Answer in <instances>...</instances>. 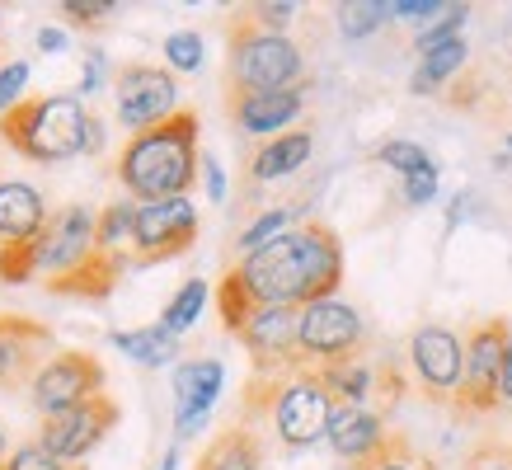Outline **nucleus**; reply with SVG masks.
I'll list each match as a JSON object with an SVG mask.
<instances>
[{"label": "nucleus", "instance_id": "obj_37", "mask_svg": "<svg viewBox=\"0 0 512 470\" xmlns=\"http://www.w3.org/2000/svg\"><path fill=\"white\" fill-rule=\"evenodd\" d=\"M24 85H29V66H24V62H5V66H0V118L19 104Z\"/></svg>", "mask_w": 512, "mask_h": 470}, {"label": "nucleus", "instance_id": "obj_34", "mask_svg": "<svg viewBox=\"0 0 512 470\" xmlns=\"http://www.w3.org/2000/svg\"><path fill=\"white\" fill-rule=\"evenodd\" d=\"M249 24H259L268 33H287V24L296 19V5L292 0H264V5H245Z\"/></svg>", "mask_w": 512, "mask_h": 470}, {"label": "nucleus", "instance_id": "obj_24", "mask_svg": "<svg viewBox=\"0 0 512 470\" xmlns=\"http://www.w3.org/2000/svg\"><path fill=\"white\" fill-rule=\"evenodd\" d=\"M320 381L329 386V395L339 405H367V400H376L381 372L367 358H348V362H334V367H320Z\"/></svg>", "mask_w": 512, "mask_h": 470}, {"label": "nucleus", "instance_id": "obj_3", "mask_svg": "<svg viewBox=\"0 0 512 470\" xmlns=\"http://www.w3.org/2000/svg\"><path fill=\"white\" fill-rule=\"evenodd\" d=\"M0 141L24 160H71L104 151V123L76 94H29L0 118Z\"/></svg>", "mask_w": 512, "mask_h": 470}, {"label": "nucleus", "instance_id": "obj_8", "mask_svg": "<svg viewBox=\"0 0 512 470\" xmlns=\"http://www.w3.org/2000/svg\"><path fill=\"white\" fill-rule=\"evenodd\" d=\"M409 367L428 405L456 409L461 376H466V339L447 325H419L409 334Z\"/></svg>", "mask_w": 512, "mask_h": 470}, {"label": "nucleus", "instance_id": "obj_7", "mask_svg": "<svg viewBox=\"0 0 512 470\" xmlns=\"http://www.w3.org/2000/svg\"><path fill=\"white\" fill-rule=\"evenodd\" d=\"M512 344V325L503 315H489L466 334V376H461V395H456V409L461 419H475V414H494L503 405L498 395V381H503V353Z\"/></svg>", "mask_w": 512, "mask_h": 470}, {"label": "nucleus", "instance_id": "obj_22", "mask_svg": "<svg viewBox=\"0 0 512 470\" xmlns=\"http://www.w3.org/2000/svg\"><path fill=\"white\" fill-rule=\"evenodd\" d=\"M127 264H132V254H104V250H94L80 268H71V273H62V278H47L43 287H47V292H57V297L104 301L113 287H118V273H123Z\"/></svg>", "mask_w": 512, "mask_h": 470}, {"label": "nucleus", "instance_id": "obj_23", "mask_svg": "<svg viewBox=\"0 0 512 470\" xmlns=\"http://www.w3.org/2000/svg\"><path fill=\"white\" fill-rule=\"evenodd\" d=\"M113 348L141 362V367H165V362L179 358V334H170L160 320L141 329H113Z\"/></svg>", "mask_w": 512, "mask_h": 470}, {"label": "nucleus", "instance_id": "obj_44", "mask_svg": "<svg viewBox=\"0 0 512 470\" xmlns=\"http://www.w3.org/2000/svg\"><path fill=\"white\" fill-rule=\"evenodd\" d=\"M174 466H179V452L170 447V452H165V461H160V470H174Z\"/></svg>", "mask_w": 512, "mask_h": 470}, {"label": "nucleus", "instance_id": "obj_13", "mask_svg": "<svg viewBox=\"0 0 512 470\" xmlns=\"http://www.w3.org/2000/svg\"><path fill=\"white\" fill-rule=\"evenodd\" d=\"M123 419V405L113 400L109 391L94 395V400H85V405L66 409V414H52V419H43V447L62 466H76V461H85V456L99 447V442L113 433V423Z\"/></svg>", "mask_w": 512, "mask_h": 470}, {"label": "nucleus", "instance_id": "obj_25", "mask_svg": "<svg viewBox=\"0 0 512 470\" xmlns=\"http://www.w3.org/2000/svg\"><path fill=\"white\" fill-rule=\"evenodd\" d=\"M466 62H470V43H466V38H451V43L433 47V52H423L419 66H414L409 90H414V94H437Z\"/></svg>", "mask_w": 512, "mask_h": 470}, {"label": "nucleus", "instance_id": "obj_11", "mask_svg": "<svg viewBox=\"0 0 512 470\" xmlns=\"http://www.w3.org/2000/svg\"><path fill=\"white\" fill-rule=\"evenodd\" d=\"M198 240V207L188 198L170 203H137V231H132V268H151L179 259Z\"/></svg>", "mask_w": 512, "mask_h": 470}, {"label": "nucleus", "instance_id": "obj_14", "mask_svg": "<svg viewBox=\"0 0 512 470\" xmlns=\"http://www.w3.org/2000/svg\"><path fill=\"white\" fill-rule=\"evenodd\" d=\"M296 325H301V311H296V306H264V311L249 315V325L240 329V344H245L249 362H254V376L301 372Z\"/></svg>", "mask_w": 512, "mask_h": 470}, {"label": "nucleus", "instance_id": "obj_38", "mask_svg": "<svg viewBox=\"0 0 512 470\" xmlns=\"http://www.w3.org/2000/svg\"><path fill=\"white\" fill-rule=\"evenodd\" d=\"M390 15L395 19H419L423 29H428L433 19L447 15V5H442V0H395V5H390Z\"/></svg>", "mask_w": 512, "mask_h": 470}, {"label": "nucleus", "instance_id": "obj_1", "mask_svg": "<svg viewBox=\"0 0 512 470\" xmlns=\"http://www.w3.org/2000/svg\"><path fill=\"white\" fill-rule=\"evenodd\" d=\"M245 297L254 301V311L264 306H311V301H329L343 282V245L325 221H301L287 235H278L273 245L245 254L231 268Z\"/></svg>", "mask_w": 512, "mask_h": 470}, {"label": "nucleus", "instance_id": "obj_18", "mask_svg": "<svg viewBox=\"0 0 512 470\" xmlns=\"http://www.w3.org/2000/svg\"><path fill=\"white\" fill-rule=\"evenodd\" d=\"M226 367L217 358H188L174 372V438H193L221 395Z\"/></svg>", "mask_w": 512, "mask_h": 470}, {"label": "nucleus", "instance_id": "obj_10", "mask_svg": "<svg viewBox=\"0 0 512 470\" xmlns=\"http://www.w3.org/2000/svg\"><path fill=\"white\" fill-rule=\"evenodd\" d=\"M113 109H118L123 127L146 132V127H156L179 113V80H174L170 66L123 62L113 71Z\"/></svg>", "mask_w": 512, "mask_h": 470}, {"label": "nucleus", "instance_id": "obj_39", "mask_svg": "<svg viewBox=\"0 0 512 470\" xmlns=\"http://www.w3.org/2000/svg\"><path fill=\"white\" fill-rule=\"evenodd\" d=\"M433 198H437V165L404 179V203L409 207H423V203H433Z\"/></svg>", "mask_w": 512, "mask_h": 470}, {"label": "nucleus", "instance_id": "obj_15", "mask_svg": "<svg viewBox=\"0 0 512 470\" xmlns=\"http://www.w3.org/2000/svg\"><path fill=\"white\" fill-rule=\"evenodd\" d=\"M47 353H52V329L33 315L5 311L0 315V391H24L38 381Z\"/></svg>", "mask_w": 512, "mask_h": 470}, {"label": "nucleus", "instance_id": "obj_19", "mask_svg": "<svg viewBox=\"0 0 512 470\" xmlns=\"http://www.w3.org/2000/svg\"><path fill=\"white\" fill-rule=\"evenodd\" d=\"M315 151V132L311 127H292L273 141H259L245 156V179L249 184H273V179H287L296 174Z\"/></svg>", "mask_w": 512, "mask_h": 470}, {"label": "nucleus", "instance_id": "obj_21", "mask_svg": "<svg viewBox=\"0 0 512 470\" xmlns=\"http://www.w3.org/2000/svg\"><path fill=\"white\" fill-rule=\"evenodd\" d=\"M47 217H52V212H47L38 188L24 184V179H0V245L43 235Z\"/></svg>", "mask_w": 512, "mask_h": 470}, {"label": "nucleus", "instance_id": "obj_45", "mask_svg": "<svg viewBox=\"0 0 512 470\" xmlns=\"http://www.w3.org/2000/svg\"><path fill=\"white\" fill-rule=\"evenodd\" d=\"M5 461H10V456H5V428H0V466H5Z\"/></svg>", "mask_w": 512, "mask_h": 470}, {"label": "nucleus", "instance_id": "obj_29", "mask_svg": "<svg viewBox=\"0 0 512 470\" xmlns=\"http://www.w3.org/2000/svg\"><path fill=\"white\" fill-rule=\"evenodd\" d=\"M390 15V5H381V0H357V5H339V29L348 43H362V38H372Z\"/></svg>", "mask_w": 512, "mask_h": 470}, {"label": "nucleus", "instance_id": "obj_42", "mask_svg": "<svg viewBox=\"0 0 512 470\" xmlns=\"http://www.w3.org/2000/svg\"><path fill=\"white\" fill-rule=\"evenodd\" d=\"M498 395H503V405H512V344L503 353V381H498Z\"/></svg>", "mask_w": 512, "mask_h": 470}, {"label": "nucleus", "instance_id": "obj_46", "mask_svg": "<svg viewBox=\"0 0 512 470\" xmlns=\"http://www.w3.org/2000/svg\"><path fill=\"white\" fill-rule=\"evenodd\" d=\"M503 141H508V151H512V132H508V137H503Z\"/></svg>", "mask_w": 512, "mask_h": 470}, {"label": "nucleus", "instance_id": "obj_30", "mask_svg": "<svg viewBox=\"0 0 512 470\" xmlns=\"http://www.w3.org/2000/svg\"><path fill=\"white\" fill-rule=\"evenodd\" d=\"M38 273V235L0 245V282H29Z\"/></svg>", "mask_w": 512, "mask_h": 470}, {"label": "nucleus", "instance_id": "obj_36", "mask_svg": "<svg viewBox=\"0 0 512 470\" xmlns=\"http://www.w3.org/2000/svg\"><path fill=\"white\" fill-rule=\"evenodd\" d=\"M0 470H66V466L52 452H47L43 442H24L19 452H10V461H5Z\"/></svg>", "mask_w": 512, "mask_h": 470}, {"label": "nucleus", "instance_id": "obj_28", "mask_svg": "<svg viewBox=\"0 0 512 470\" xmlns=\"http://www.w3.org/2000/svg\"><path fill=\"white\" fill-rule=\"evenodd\" d=\"M202 306H207V282L202 278H188L179 292L170 297V306H165V315H160V325L170 329V334H188V329L198 325Z\"/></svg>", "mask_w": 512, "mask_h": 470}, {"label": "nucleus", "instance_id": "obj_5", "mask_svg": "<svg viewBox=\"0 0 512 470\" xmlns=\"http://www.w3.org/2000/svg\"><path fill=\"white\" fill-rule=\"evenodd\" d=\"M226 90L235 94H287L306 90V57L287 33L249 24L245 10L226 19Z\"/></svg>", "mask_w": 512, "mask_h": 470}, {"label": "nucleus", "instance_id": "obj_2", "mask_svg": "<svg viewBox=\"0 0 512 470\" xmlns=\"http://www.w3.org/2000/svg\"><path fill=\"white\" fill-rule=\"evenodd\" d=\"M202 118L198 109H179L165 123L132 132L118 156V184L132 193V203H170L188 198V188L202 174Z\"/></svg>", "mask_w": 512, "mask_h": 470}, {"label": "nucleus", "instance_id": "obj_9", "mask_svg": "<svg viewBox=\"0 0 512 470\" xmlns=\"http://www.w3.org/2000/svg\"><path fill=\"white\" fill-rule=\"evenodd\" d=\"M329 447L348 470H381L386 461L409 452V442L372 405H339L329 419Z\"/></svg>", "mask_w": 512, "mask_h": 470}, {"label": "nucleus", "instance_id": "obj_41", "mask_svg": "<svg viewBox=\"0 0 512 470\" xmlns=\"http://www.w3.org/2000/svg\"><path fill=\"white\" fill-rule=\"evenodd\" d=\"M381 470H433V461H419L414 452H404V456H395V461H386Z\"/></svg>", "mask_w": 512, "mask_h": 470}, {"label": "nucleus", "instance_id": "obj_6", "mask_svg": "<svg viewBox=\"0 0 512 470\" xmlns=\"http://www.w3.org/2000/svg\"><path fill=\"white\" fill-rule=\"evenodd\" d=\"M296 348H301V367H311V372L334 367V362H348V358H362V348H367L362 315L339 297L311 301V306H301Z\"/></svg>", "mask_w": 512, "mask_h": 470}, {"label": "nucleus", "instance_id": "obj_27", "mask_svg": "<svg viewBox=\"0 0 512 470\" xmlns=\"http://www.w3.org/2000/svg\"><path fill=\"white\" fill-rule=\"evenodd\" d=\"M296 212H301V203H292V207H268V212H259V217L249 221L245 231L235 235V250H240V259H245V254H254V250H264V245H273L278 235L292 231Z\"/></svg>", "mask_w": 512, "mask_h": 470}, {"label": "nucleus", "instance_id": "obj_43", "mask_svg": "<svg viewBox=\"0 0 512 470\" xmlns=\"http://www.w3.org/2000/svg\"><path fill=\"white\" fill-rule=\"evenodd\" d=\"M38 47L57 52V47H62V33H57V29H43V33H38Z\"/></svg>", "mask_w": 512, "mask_h": 470}, {"label": "nucleus", "instance_id": "obj_32", "mask_svg": "<svg viewBox=\"0 0 512 470\" xmlns=\"http://www.w3.org/2000/svg\"><path fill=\"white\" fill-rule=\"evenodd\" d=\"M466 19H470L466 5H447V15L433 19V24H428V29H419V38H414V47H419V57H423V52H433V47H442V43H451V38H461V29H466Z\"/></svg>", "mask_w": 512, "mask_h": 470}, {"label": "nucleus", "instance_id": "obj_47", "mask_svg": "<svg viewBox=\"0 0 512 470\" xmlns=\"http://www.w3.org/2000/svg\"><path fill=\"white\" fill-rule=\"evenodd\" d=\"M0 66H5V47H0Z\"/></svg>", "mask_w": 512, "mask_h": 470}, {"label": "nucleus", "instance_id": "obj_20", "mask_svg": "<svg viewBox=\"0 0 512 470\" xmlns=\"http://www.w3.org/2000/svg\"><path fill=\"white\" fill-rule=\"evenodd\" d=\"M264 438L249 419L226 423L217 438L202 447V456L193 461V470H264Z\"/></svg>", "mask_w": 512, "mask_h": 470}, {"label": "nucleus", "instance_id": "obj_16", "mask_svg": "<svg viewBox=\"0 0 512 470\" xmlns=\"http://www.w3.org/2000/svg\"><path fill=\"white\" fill-rule=\"evenodd\" d=\"M94 221L99 217L80 203L57 207V212L47 217L43 235H38V268H43V282L80 268L94 250H99V245H94Z\"/></svg>", "mask_w": 512, "mask_h": 470}, {"label": "nucleus", "instance_id": "obj_12", "mask_svg": "<svg viewBox=\"0 0 512 470\" xmlns=\"http://www.w3.org/2000/svg\"><path fill=\"white\" fill-rule=\"evenodd\" d=\"M104 381L109 376H104V362L94 353L66 348V353H52V362L38 372V381L29 386V400L43 409V419H52V414H66V409L104 395Z\"/></svg>", "mask_w": 512, "mask_h": 470}, {"label": "nucleus", "instance_id": "obj_4", "mask_svg": "<svg viewBox=\"0 0 512 470\" xmlns=\"http://www.w3.org/2000/svg\"><path fill=\"white\" fill-rule=\"evenodd\" d=\"M339 400L329 395L320 372L301 367L292 376H254L245 386V419H268L287 452H306L320 438H329Z\"/></svg>", "mask_w": 512, "mask_h": 470}, {"label": "nucleus", "instance_id": "obj_33", "mask_svg": "<svg viewBox=\"0 0 512 470\" xmlns=\"http://www.w3.org/2000/svg\"><path fill=\"white\" fill-rule=\"evenodd\" d=\"M165 62L174 66V71H198L202 66V33L193 29H179L165 38Z\"/></svg>", "mask_w": 512, "mask_h": 470}, {"label": "nucleus", "instance_id": "obj_35", "mask_svg": "<svg viewBox=\"0 0 512 470\" xmlns=\"http://www.w3.org/2000/svg\"><path fill=\"white\" fill-rule=\"evenodd\" d=\"M113 15V0H62V19L80 24V29H94Z\"/></svg>", "mask_w": 512, "mask_h": 470}, {"label": "nucleus", "instance_id": "obj_17", "mask_svg": "<svg viewBox=\"0 0 512 470\" xmlns=\"http://www.w3.org/2000/svg\"><path fill=\"white\" fill-rule=\"evenodd\" d=\"M226 113H231L235 132L259 146V141H273V137H282V132H292L296 118L306 113V90H287V94H235V90H226Z\"/></svg>", "mask_w": 512, "mask_h": 470}, {"label": "nucleus", "instance_id": "obj_26", "mask_svg": "<svg viewBox=\"0 0 512 470\" xmlns=\"http://www.w3.org/2000/svg\"><path fill=\"white\" fill-rule=\"evenodd\" d=\"M132 231H137V203L132 198H118L99 212L94 221V245L104 254H132Z\"/></svg>", "mask_w": 512, "mask_h": 470}, {"label": "nucleus", "instance_id": "obj_40", "mask_svg": "<svg viewBox=\"0 0 512 470\" xmlns=\"http://www.w3.org/2000/svg\"><path fill=\"white\" fill-rule=\"evenodd\" d=\"M202 184H207V198H212V203H226V174H221L217 156H202Z\"/></svg>", "mask_w": 512, "mask_h": 470}, {"label": "nucleus", "instance_id": "obj_31", "mask_svg": "<svg viewBox=\"0 0 512 470\" xmlns=\"http://www.w3.org/2000/svg\"><path fill=\"white\" fill-rule=\"evenodd\" d=\"M376 160H381V165H390V170H400L404 179L433 165V160H428V151H423L419 141H381V146H376Z\"/></svg>", "mask_w": 512, "mask_h": 470}]
</instances>
